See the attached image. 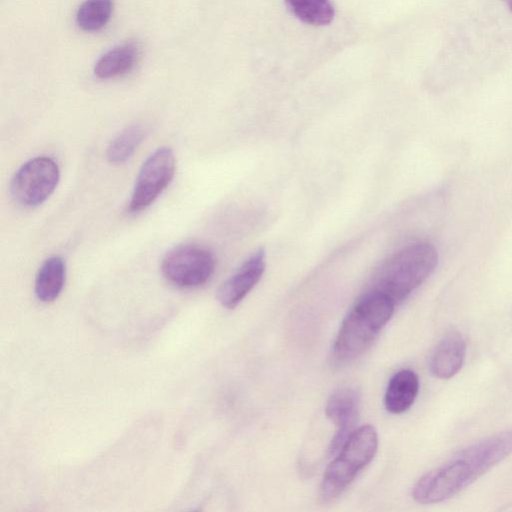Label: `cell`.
Masks as SVG:
<instances>
[{
  "instance_id": "cell-11",
  "label": "cell",
  "mask_w": 512,
  "mask_h": 512,
  "mask_svg": "<svg viewBox=\"0 0 512 512\" xmlns=\"http://www.w3.org/2000/svg\"><path fill=\"white\" fill-rule=\"evenodd\" d=\"M419 392L418 375L411 369L396 372L389 380L384 404L387 411L401 414L410 409Z\"/></svg>"
},
{
  "instance_id": "cell-1",
  "label": "cell",
  "mask_w": 512,
  "mask_h": 512,
  "mask_svg": "<svg viewBox=\"0 0 512 512\" xmlns=\"http://www.w3.org/2000/svg\"><path fill=\"white\" fill-rule=\"evenodd\" d=\"M512 454V428L493 434L457 452L423 475L413 486L420 504L445 501L468 487Z\"/></svg>"
},
{
  "instance_id": "cell-17",
  "label": "cell",
  "mask_w": 512,
  "mask_h": 512,
  "mask_svg": "<svg viewBox=\"0 0 512 512\" xmlns=\"http://www.w3.org/2000/svg\"><path fill=\"white\" fill-rule=\"evenodd\" d=\"M504 1L508 4L509 8L512 10V0H504Z\"/></svg>"
},
{
  "instance_id": "cell-15",
  "label": "cell",
  "mask_w": 512,
  "mask_h": 512,
  "mask_svg": "<svg viewBox=\"0 0 512 512\" xmlns=\"http://www.w3.org/2000/svg\"><path fill=\"white\" fill-rule=\"evenodd\" d=\"M144 135V128L138 124L122 130L107 148L108 161L113 164H121L127 161L142 142Z\"/></svg>"
},
{
  "instance_id": "cell-2",
  "label": "cell",
  "mask_w": 512,
  "mask_h": 512,
  "mask_svg": "<svg viewBox=\"0 0 512 512\" xmlns=\"http://www.w3.org/2000/svg\"><path fill=\"white\" fill-rule=\"evenodd\" d=\"M395 305L382 293H366L340 325L332 349L334 363L344 365L365 353L391 319Z\"/></svg>"
},
{
  "instance_id": "cell-3",
  "label": "cell",
  "mask_w": 512,
  "mask_h": 512,
  "mask_svg": "<svg viewBox=\"0 0 512 512\" xmlns=\"http://www.w3.org/2000/svg\"><path fill=\"white\" fill-rule=\"evenodd\" d=\"M438 253L429 243L409 245L388 258L372 279V290L395 304L405 300L433 272Z\"/></svg>"
},
{
  "instance_id": "cell-4",
  "label": "cell",
  "mask_w": 512,
  "mask_h": 512,
  "mask_svg": "<svg viewBox=\"0 0 512 512\" xmlns=\"http://www.w3.org/2000/svg\"><path fill=\"white\" fill-rule=\"evenodd\" d=\"M378 448V435L372 425L355 429L328 465L320 485L323 502L340 496L354 481L358 473L374 458Z\"/></svg>"
},
{
  "instance_id": "cell-5",
  "label": "cell",
  "mask_w": 512,
  "mask_h": 512,
  "mask_svg": "<svg viewBox=\"0 0 512 512\" xmlns=\"http://www.w3.org/2000/svg\"><path fill=\"white\" fill-rule=\"evenodd\" d=\"M215 269L210 251L196 245H180L168 251L161 262L165 279L181 288H195L205 284Z\"/></svg>"
},
{
  "instance_id": "cell-12",
  "label": "cell",
  "mask_w": 512,
  "mask_h": 512,
  "mask_svg": "<svg viewBox=\"0 0 512 512\" xmlns=\"http://www.w3.org/2000/svg\"><path fill=\"white\" fill-rule=\"evenodd\" d=\"M66 276L65 262L60 256H52L45 260L39 268L34 290L42 302H52L61 293Z\"/></svg>"
},
{
  "instance_id": "cell-6",
  "label": "cell",
  "mask_w": 512,
  "mask_h": 512,
  "mask_svg": "<svg viewBox=\"0 0 512 512\" xmlns=\"http://www.w3.org/2000/svg\"><path fill=\"white\" fill-rule=\"evenodd\" d=\"M60 179L57 163L46 156L24 163L14 174L10 191L19 204L33 207L42 204L56 189Z\"/></svg>"
},
{
  "instance_id": "cell-13",
  "label": "cell",
  "mask_w": 512,
  "mask_h": 512,
  "mask_svg": "<svg viewBox=\"0 0 512 512\" xmlns=\"http://www.w3.org/2000/svg\"><path fill=\"white\" fill-rule=\"evenodd\" d=\"M138 48L133 43L116 46L97 61L94 73L101 79L113 78L130 71L137 59Z\"/></svg>"
},
{
  "instance_id": "cell-7",
  "label": "cell",
  "mask_w": 512,
  "mask_h": 512,
  "mask_svg": "<svg viewBox=\"0 0 512 512\" xmlns=\"http://www.w3.org/2000/svg\"><path fill=\"white\" fill-rule=\"evenodd\" d=\"M175 157L167 147L158 148L142 164L136 178L129 207L141 211L166 189L175 173Z\"/></svg>"
},
{
  "instance_id": "cell-8",
  "label": "cell",
  "mask_w": 512,
  "mask_h": 512,
  "mask_svg": "<svg viewBox=\"0 0 512 512\" xmlns=\"http://www.w3.org/2000/svg\"><path fill=\"white\" fill-rule=\"evenodd\" d=\"M325 413L336 426V432L328 447V455L334 456L355 430L359 417L358 393L349 387L335 390L327 400Z\"/></svg>"
},
{
  "instance_id": "cell-9",
  "label": "cell",
  "mask_w": 512,
  "mask_h": 512,
  "mask_svg": "<svg viewBox=\"0 0 512 512\" xmlns=\"http://www.w3.org/2000/svg\"><path fill=\"white\" fill-rule=\"evenodd\" d=\"M265 265V253L260 249L218 288V302L227 309L235 308L260 280Z\"/></svg>"
},
{
  "instance_id": "cell-16",
  "label": "cell",
  "mask_w": 512,
  "mask_h": 512,
  "mask_svg": "<svg viewBox=\"0 0 512 512\" xmlns=\"http://www.w3.org/2000/svg\"><path fill=\"white\" fill-rule=\"evenodd\" d=\"M113 11V0H85L76 14V22L84 31H97L109 21Z\"/></svg>"
},
{
  "instance_id": "cell-14",
  "label": "cell",
  "mask_w": 512,
  "mask_h": 512,
  "mask_svg": "<svg viewBox=\"0 0 512 512\" xmlns=\"http://www.w3.org/2000/svg\"><path fill=\"white\" fill-rule=\"evenodd\" d=\"M285 3L291 13L306 24L327 25L334 16L330 0H285Z\"/></svg>"
},
{
  "instance_id": "cell-10",
  "label": "cell",
  "mask_w": 512,
  "mask_h": 512,
  "mask_svg": "<svg viewBox=\"0 0 512 512\" xmlns=\"http://www.w3.org/2000/svg\"><path fill=\"white\" fill-rule=\"evenodd\" d=\"M466 355V343L457 331L448 332L435 347L430 361L431 373L439 379H449L462 368Z\"/></svg>"
}]
</instances>
